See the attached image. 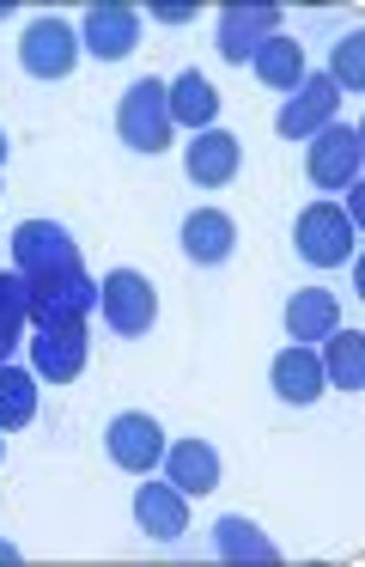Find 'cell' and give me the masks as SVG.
<instances>
[{
    "label": "cell",
    "mask_w": 365,
    "mask_h": 567,
    "mask_svg": "<svg viewBox=\"0 0 365 567\" xmlns=\"http://www.w3.org/2000/svg\"><path fill=\"white\" fill-rule=\"evenodd\" d=\"M335 86H347V92H359V80H365V38L353 31V38H341L335 43Z\"/></svg>",
    "instance_id": "603a6c76"
},
{
    "label": "cell",
    "mask_w": 365,
    "mask_h": 567,
    "mask_svg": "<svg viewBox=\"0 0 365 567\" xmlns=\"http://www.w3.org/2000/svg\"><path fill=\"white\" fill-rule=\"evenodd\" d=\"M134 43H140V13L134 7H92L85 13V50L97 62H122V55H134Z\"/></svg>",
    "instance_id": "4fadbf2b"
},
{
    "label": "cell",
    "mask_w": 365,
    "mask_h": 567,
    "mask_svg": "<svg viewBox=\"0 0 365 567\" xmlns=\"http://www.w3.org/2000/svg\"><path fill=\"white\" fill-rule=\"evenodd\" d=\"M268 379H274V396H280V403H299V409L316 403V396L328 391L323 360H316L304 342H292L286 354H274V372H268Z\"/></svg>",
    "instance_id": "9a60e30c"
},
{
    "label": "cell",
    "mask_w": 365,
    "mask_h": 567,
    "mask_svg": "<svg viewBox=\"0 0 365 567\" xmlns=\"http://www.w3.org/2000/svg\"><path fill=\"white\" fill-rule=\"evenodd\" d=\"M341 330V306L328 287H304V293H292L286 306V336L292 342H323V336Z\"/></svg>",
    "instance_id": "e0dca14e"
},
{
    "label": "cell",
    "mask_w": 365,
    "mask_h": 567,
    "mask_svg": "<svg viewBox=\"0 0 365 567\" xmlns=\"http://www.w3.org/2000/svg\"><path fill=\"white\" fill-rule=\"evenodd\" d=\"M213 543H219V555H226V561H274V555H280L274 543L250 525V518H219Z\"/></svg>",
    "instance_id": "44dd1931"
},
{
    "label": "cell",
    "mask_w": 365,
    "mask_h": 567,
    "mask_svg": "<svg viewBox=\"0 0 365 567\" xmlns=\"http://www.w3.org/2000/svg\"><path fill=\"white\" fill-rule=\"evenodd\" d=\"M250 68L262 74V86H274V92H299V86H304V50H299L292 38H280V31L255 43Z\"/></svg>",
    "instance_id": "ac0fdd59"
},
{
    "label": "cell",
    "mask_w": 365,
    "mask_h": 567,
    "mask_svg": "<svg viewBox=\"0 0 365 567\" xmlns=\"http://www.w3.org/2000/svg\"><path fill=\"white\" fill-rule=\"evenodd\" d=\"M165 99H170V123H182V128H213V116H219V92L207 86L201 74H177V86H165Z\"/></svg>",
    "instance_id": "d6986e66"
},
{
    "label": "cell",
    "mask_w": 365,
    "mask_h": 567,
    "mask_svg": "<svg viewBox=\"0 0 365 567\" xmlns=\"http://www.w3.org/2000/svg\"><path fill=\"white\" fill-rule=\"evenodd\" d=\"M19 62L31 80H67L73 62H80V38H73V25H61V19H31V31H24V43H19Z\"/></svg>",
    "instance_id": "8992f818"
},
{
    "label": "cell",
    "mask_w": 365,
    "mask_h": 567,
    "mask_svg": "<svg viewBox=\"0 0 365 567\" xmlns=\"http://www.w3.org/2000/svg\"><path fill=\"white\" fill-rule=\"evenodd\" d=\"M182 250H189V262H201V269L226 262L231 250H238V226H231V214H219V208L189 214V220H182Z\"/></svg>",
    "instance_id": "2e32d148"
},
{
    "label": "cell",
    "mask_w": 365,
    "mask_h": 567,
    "mask_svg": "<svg viewBox=\"0 0 365 567\" xmlns=\"http://www.w3.org/2000/svg\"><path fill=\"white\" fill-rule=\"evenodd\" d=\"M19 318H24V281H0V354L19 342Z\"/></svg>",
    "instance_id": "cb8c5ba5"
},
{
    "label": "cell",
    "mask_w": 365,
    "mask_h": 567,
    "mask_svg": "<svg viewBox=\"0 0 365 567\" xmlns=\"http://www.w3.org/2000/svg\"><path fill=\"white\" fill-rule=\"evenodd\" d=\"M97 311H104V323L116 336H146V330H153V318H158V293H153L146 275L109 269L104 287H97Z\"/></svg>",
    "instance_id": "3957f363"
},
{
    "label": "cell",
    "mask_w": 365,
    "mask_h": 567,
    "mask_svg": "<svg viewBox=\"0 0 365 567\" xmlns=\"http://www.w3.org/2000/svg\"><path fill=\"white\" fill-rule=\"evenodd\" d=\"M189 177L201 189H226L231 177H238V165H243V147H238V135H226V128H201V135L189 141Z\"/></svg>",
    "instance_id": "8fae6325"
},
{
    "label": "cell",
    "mask_w": 365,
    "mask_h": 567,
    "mask_svg": "<svg viewBox=\"0 0 365 567\" xmlns=\"http://www.w3.org/2000/svg\"><path fill=\"white\" fill-rule=\"evenodd\" d=\"M170 99H165V86L158 80H134L128 92H122V104H116V135L128 141L134 153H165L170 147Z\"/></svg>",
    "instance_id": "6da1fadb"
},
{
    "label": "cell",
    "mask_w": 365,
    "mask_h": 567,
    "mask_svg": "<svg viewBox=\"0 0 365 567\" xmlns=\"http://www.w3.org/2000/svg\"><path fill=\"white\" fill-rule=\"evenodd\" d=\"M36 415V379L19 367H0V427H24Z\"/></svg>",
    "instance_id": "7402d4cb"
},
{
    "label": "cell",
    "mask_w": 365,
    "mask_h": 567,
    "mask_svg": "<svg viewBox=\"0 0 365 567\" xmlns=\"http://www.w3.org/2000/svg\"><path fill=\"white\" fill-rule=\"evenodd\" d=\"M104 445H109V457H116L128 476H146V470L165 457V433H158V421L153 415H140V409H128V415H116L109 421V433H104Z\"/></svg>",
    "instance_id": "ba28073f"
},
{
    "label": "cell",
    "mask_w": 365,
    "mask_h": 567,
    "mask_svg": "<svg viewBox=\"0 0 365 567\" xmlns=\"http://www.w3.org/2000/svg\"><path fill=\"white\" fill-rule=\"evenodd\" d=\"M280 31V7H226L219 13V55L231 68H243L255 55V43Z\"/></svg>",
    "instance_id": "30bf717a"
},
{
    "label": "cell",
    "mask_w": 365,
    "mask_h": 567,
    "mask_svg": "<svg viewBox=\"0 0 365 567\" xmlns=\"http://www.w3.org/2000/svg\"><path fill=\"white\" fill-rule=\"evenodd\" d=\"M0 159H7V135H0Z\"/></svg>",
    "instance_id": "d4e9b609"
},
{
    "label": "cell",
    "mask_w": 365,
    "mask_h": 567,
    "mask_svg": "<svg viewBox=\"0 0 365 567\" xmlns=\"http://www.w3.org/2000/svg\"><path fill=\"white\" fill-rule=\"evenodd\" d=\"M12 250H19V269L31 275V293H43L49 275H61V281H80V250L67 245V233L49 220H24L19 233H12Z\"/></svg>",
    "instance_id": "7a4b0ae2"
},
{
    "label": "cell",
    "mask_w": 365,
    "mask_h": 567,
    "mask_svg": "<svg viewBox=\"0 0 365 567\" xmlns=\"http://www.w3.org/2000/svg\"><path fill=\"white\" fill-rule=\"evenodd\" d=\"M335 104H341V86L328 74H304V86L292 92V104L274 116V128L286 141H311L316 128H328V116H335Z\"/></svg>",
    "instance_id": "9c48e42d"
},
{
    "label": "cell",
    "mask_w": 365,
    "mask_h": 567,
    "mask_svg": "<svg viewBox=\"0 0 365 567\" xmlns=\"http://www.w3.org/2000/svg\"><path fill=\"white\" fill-rule=\"evenodd\" d=\"M304 172H311L316 189H353V177H359V128H335V123L316 128Z\"/></svg>",
    "instance_id": "52a82bcc"
},
{
    "label": "cell",
    "mask_w": 365,
    "mask_h": 567,
    "mask_svg": "<svg viewBox=\"0 0 365 567\" xmlns=\"http://www.w3.org/2000/svg\"><path fill=\"white\" fill-rule=\"evenodd\" d=\"M299 257L311 262V269H341V262L353 257V220L335 208V202H311V208L299 214Z\"/></svg>",
    "instance_id": "277c9868"
},
{
    "label": "cell",
    "mask_w": 365,
    "mask_h": 567,
    "mask_svg": "<svg viewBox=\"0 0 365 567\" xmlns=\"http://www.w3.org/2000/svg\"><path fill=\"white\" fill-rule=\"evenodd\" d=\"M134 518H140L146 537L177 543L182 530H189V494H177L170 482H140V494H134Z\"/></svg>",
    "instance_id": "7c38bea8"
},
{
    "label": "cell",
    "mask_w": 365,
    "mask_h": 567,
    "mask_svg": "<svg viewBox=\"0 0 365 567\" xmlns=\"http://www.w3.org/2000/svg\"><path fill=\"white\" fill-rule=\"evenodd\" d=\"M323 379L341 384V391H365V342H359L353 330H335V336H328Z\"/></svg>",
    "instance_id": "ffe728a7"
},
{
    "label": "cell",
    "mask_w": 365,
    "mask_h": 567,
    "mask_svg": "<svg viewBox=\"0 0 365 567\" xmlns=\"http://www.w3.org/2000/svg\"><path fill=\"white\" fill-rule=\"evenodd\" d=\"M80 367H85L80 311H36V372H49V384H67Z\"/></svg>",
    "instance_id": "5b68a950"
},
{
    "label": "cell",
    "mask_w": 365,
    "mask_h": 567,
    "mask_svg": "<svg viewBox=\"0 0 365 567\" xmlns=\"http://www.w3.org/2000/svg\"><path fill=\"white\" fill-rule=\"evenodd\" d=\"M165 482L177 494H213L219 488V452L207 440H182V445H165Z\"/></svg>",
    "instance_id": "5bb4252c"
}]
</instances>
